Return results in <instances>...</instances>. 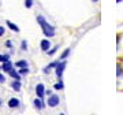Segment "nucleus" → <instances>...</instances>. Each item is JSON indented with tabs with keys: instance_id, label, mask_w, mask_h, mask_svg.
<instances>
[{
	"instance_id": "1",
	"label": "nucleus",
	"mask_w": 123,
	"mask_h": 115,
	"mask_svg": "<svg viewBox=\"0 0 123 115\" xmlns=\"http://www.w3.org/2000/svg\"><path fill=\"white\" fill-rule=\"evenodd\" d=\"M37 22H38V25L41 26V29H43V33H44L47 37H53L55 36V27L52 26V25H49V22H47L45 21V18L43 17V15H38L37 17Z\"/></svg>"
},
{
	"instance_id": "2",
	"label": "nucleus",
	"mask_w": 123,
	"mask_h": 115,
	"mask_svg": "<svg viewBox=\"0 0 123 115\" xmlns=\"http://www.w3.org/2000/svg\"><path fill=\"white\" fill-rule=\"evenodd\" d=\"M66 64H67V62L66 60H62V62H59V64H57L55 69H56V75L59 77V78H62V75H63V71H64V69H66Z\"/></svg>"
},
{
	"instance_id": "3",
	"label": "nucleus",
	"mask_w": 123,
	"mask_h": 115,
	"mask_svg": "<svg viewBox=\"0 0 123 115\" xmlns=\"http://www.w3.org/2000/svg\"><path fill=\"white\" fill-rule=\"evenodd\" d=\"M59 102H60V99H59V96H57V95H51V96L48 97L47 104H48L49 107H56L57 104H59Z\"/></svg>"
},
{
	"instance_id": "4",
	"label": "nucleus",
	"mask_w": 123,
	"mask_h": 115,
	"mask_svg": "<svg viewBox=\"0 0 123 115\" xmlns=\"http://www.w3.org/2000/svg\"><path fill=\"white\" fill-rule=\"evenodd\" d=\"M36 95H37V97H44V95H45V88H44V85L43 84H38L37 86H36Z\"/></svg>"
},
{
	"instance_id": "5",
	"label": "nucleus",
	"mask_w": 123,
	"mask_h": 115,
	"mask_svg": "<svg viewBox=\"0 0 123 115\" xmlns=\"http://www.w3.org/2000/svg\"><path fill=\"white\" fill-rule=\"evenodd\" d=\"M19 104H21V103H19V100H18L17 97H12V99L8 100V107L10 108H18Z\"/></svg>"
},
{
	"instance_id": "6",
	"label": "nucleus",
	"mask_w": 123,
	"mask_h": 115,
	"mask_svg": "<svg viewBox=\"0 0 123 115\" xmlns=\"http://www.w3.org/2000/svg\"><path fill=\"white\" fill-rule=\"evenodd\" d=\"M1 70H3V71H6V73H10V71L12 70V63L10 62V60L4 62L3 64H1Z\"/></svg>"
},
{
	"instance_id": "7",
	"label": "nucleus",
	"mask_w": 123,
	"mask_h": 115,
	"mask_svg": "<svg viewBox=\"0 0 123 115\" xmlns=\"http://www.w3.org/2000/svg\"><path fill=\"white\" fill-rule=\"evenodd\" d=\"M40 47H41V49H43V51H49V48H51V41L45 38V40L41 41Z\"/></svg>"
},
{
	"instance_id": "8",
	"label": "nucleus",
	"mask_w": 123,
	"mask_h": 115,
	"mask_svg": "<svg viewBox=\"0 0 123 115\" xmlns=\"http://www.w3.org/2000/svg\"><path fill=\"white\" fill-rule=\"evenodd\" d=\"M33 104H34V107L37 108V110H43V108H44V104H43V102H41V99L40 97L36 99L34 102H33Z\"/></svg>"
},
{
	"instance_id": "9",
	"label": "nucleus",
	"mask_w": 123,
	"mask_h": 115,
	"mask_svg": "<svg viewBox=\"0 0 123 115\" xmlns=\"http://www.w3.org/2000/svg\"><path fill=\"white\" fill-rule=\"evenodd\" d=\"M15 66L18 67V69H23V67H29L27 66V60H18L17 63H15Z\"/></svg>"
},
{
	"instance_id": "10",
	"label": "nucleus",
	"mask_w": 123,
	"mask_h": 115,
	"mask_svg": "<svg viewBox=\"0 0 123 115\" xmlns=\"http://www.w3.org/2000/svg\"><path fill=\"white\" fill-rule=\"evenodd\" d=\"M11 86H12V89H14V90H17V92H19V90H21V81L15 80V81L12 82V84H11Z\"/></svg>"
},
{
	"instance_id": "11",
	"label": "nucleus",
	"mask_w": 123,
	"mask_h": 115,
	"mask_svg": "<svg viewBox=\"0 0 123 115\" xmlns=\"http://www.w3.org/2000/svg\"><path fill=\"white\" fill-rule=\"evenodd\" d=\"M7 26H8V27H10V29H11L12 32H17V33L19 32V27H18L17 25H15V23H12L11 21H7Z\"/></svg>"
},
{
	"instance_id": "12",
	"label": "nucleus",
	"mask_w": 123,
	"mask_h": 115,
	"mask_svg": "<svg viewBox=\"0 0 123 115\" xmlns=\"http://www.w3.org/2000/svg\"><path fill=\"white\" fill-rule=\"evenodd\" d=\"M8 74L11 75V77H12L14 80H18V81L21 80V74H19L18 71H15V70H14V69H12V70H11V71H10Z\"/></svg>"
},
{
	"instance_id": "13",
	"label": "nucleus",
	"mask_w": 123,
	"mask_h": 115,
	"mask_svg": "<svg viewBox=\"0 0 123 115\" xmlns=\"http://www.w3.org/2000/svg\"><path fill=\"white\" fill-rule=\"evenodd\" d=\"M70 52H71V49H70V48H67L66 51H64V52L60 55V60H64V59H66V58L70 55Z\"/></svg>"
},
{
	"instance_id": "14",
	"label": "nucleus",
	"mask_w": 123,
	"mask_h": 115,
	"mask_svg": "<svg viewBox=\"0 0 123 115\" xmlns=\"http://www.w3.org/2000/svg\"><path fill=\"white\" fill-rule=\"evenodd\" d=\"M21 75H25V74H29V67H23V69H19L18 71Z\"/></svg>"
},
{
	"instance_id": "15",
	"label": "nucleus",
	"mask_w": 123,
	"mask_h": 115,
	"mask_svg": "<svg viewBox=\"0 0 123 115\" xmlns=\"http://www.w3.org/2000/svg\"><path fill=\"white\" fill-rule=\"evenodd\" d=\"M7 60H10V55H0V62L1 63L7 62Z\"/></svg>"
},
{
	"instance_id": "16",
	"label": "nucleus",
	"mask_w": 123,
	"mask_h": 115,
	"mask_svg": "<svg viewBox=\"0 0 123 115\" xmlns=\"http://www.w3.org/2000/svg\"><path fill=\"white\" fill-rule=\"evenodd\" d=\"M31 6H33V0H25V7L26 8H31Z\"/></svg>"
},
{
	"instance_id": "17",
	"label": "nucleus",
	"mask_w": 123,
	"mask_h": 115,
	"mask_svg": "<svg viewBox=\"0 0 123 115\" xmlns=\"http://www.w3.org/2000/svg\"><path fill=\"white\" fill-rule=\"evenodd\" d=\"M116 75H118V77H120V75L123 74V70H122V67H120V64H118V67H116Z\"/></svg>"
},
{
	"instance_id": "18",
	"label": "nucleus",
	"mask_w": 123,
	"mask_h": 115,
	"mask_svg": "<svg viewBox=\"0 0 123 115\" xmlns=\"http://www.w3.org/2000/svg\"><path fill=\"white\" fill-rule=\"evenodd\" d=\"M63 88H64V85H63L62 81H59L57 84H55V89H63Z\"/></svg>"
},
{
	"instance_id": "19",
	"label": "nucleus",
	"mask_w": 123,
	"mask_h": 115,
	"mask_svg": "<svg viewBox=\"0 0 123 115\" xmlns=\"http://www.w3.org/2000/svg\"><path fill=\"white\" fill-rule=\"evenodd\" d=\"M57 49H59V45H56V47H53L52 49H51V51H48V55H53V53L56 52Z\"/></svg>"
},
{
	"instance_id": "20",
	"label": "nucleus",
	"mask_w": 123,
	"mask_h": 115,
	"mask_svg": "<svg viewBox=\"0 0 123 115\" xmlns=\"http://www.w3.org/2000/svg\"><path fill=\"white\" fill-rule=\"evenodd\" d=\"M21 48H22L23 51H26V49H27V44H26V41H25V40L22 41V44H21Z\"/></svg>"
},
{
	"instance_id": "21",
	"label": "nucleus",
	"mask_w": 123,
	"mask_h": 115,
	"mask_svg": "<svg viewBox=\"0 0 123 115\" xmlns=\"http://www.w3.org/2000/svg\"><path fill=\"white\" fill-rule=\"evenodd\" d=\"M4 81H6L4 75H3V74H0V82H1V84H3V82H4Z\"/></svg>"
},
{
	"instance_id": "22",
	"label": "nucleus",
	"mask_w": 123,
	"mask_h": 115,
	"mask_svg": "<svg viewBox=\"0 0 123 115\" xmlns=\"http://www.w3.org/2000/svg\"><path fill=\"white\" fill-rule=\"evenodd\" d=\"M3 34H4V27L0 26V36H3Z\"/></svg>"
},
{
	"instance_id": "23",
	"label": "nucleus",
	"mask_w": 123,
	"mask_h": 115,
	"mask_svg": "<svg viewBox=\"0 0 123 115\" xmlns=\"http://www.w3.org/2000/svg\"><path fill=\"white\" fill-rule=\"evenodd\" d=\"M116 1H118V3H120V1H123V0H116Z\"/></svg>"
},
{
	"instance_id": "24",
	"label": "nucleus",
	"mask_w": 123,
	"mask_h": 115,
	"mask_svg": "<svg viewBox=\"0 0 123 115\" xmlns=\"http://www.w3.org/2000/svg\"><path fill=\"white\" fill-rule=\"evenodd\" d=\"M92 1H98V0H92Z\"/></svg>"
},
{
	"instance_id": "25",
	"label": "nucleus",
	"mask_w": 123,
	"mask_h": 115,
	"mask_svg": "<svg viewBox=\"0 0 123 115\" xmlns=\"http://www.w3.org/2000/svg\"><path fill=\"white\" fill-rule=\"evenodd\" d=\"M60 115H64V114H60Z\"/></svg>"
}]
</instances>
